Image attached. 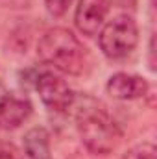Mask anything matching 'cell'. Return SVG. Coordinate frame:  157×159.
<instances>
[{"mask_svg":"<svg viewBox=\"0 0 157 159\" xmlns=\"http://www.w3.org/2000/svg\"><path fill=\"white\" fill-rule=\"evenodd\" d=\"M76 120L79 137L89 152L96 156H107L117 150L122 141V131L94 100L89 98V106L79 107Z\"/></svg>","mask_w":157,"mask_h":159,"instance_id":"1","label":"cell"},{"mask_svg":"<svg viewBox=\"0 0 157 159\" xmlns=\"http://www.w3.org/2000/svg\"><path fill=\"white\" fill-rule=\"evenodd\" d=\"M46 4V9L50 15L54 17H63L69 9V6L72 4V0H44Z\"/></svg>","mask_w":157,"mask_h":159,"instance_id":"10","label":"cell"},{"mask_svg":"<svg viewBox=\"0 0 157 159\" xmlns=\"http://www.w3.org/2000/svg\"><path fill=\"white\" fill-rule=\"evenodd\" d=\"M37 56L43 63L52 65L54 69L76 76L83 70L85 50L76 35L65 28L48 30L37 44Z\"/></svg>","mask_w":157,"mask_h":159,"instance_id":"2","label":"cell"},{"mask_svg":"<svg viewBox=\"0 0 157 159\" xmlns=\"http://www.w3.org/2000/svg\"><path fill=\"white\" fill-rule=\"evenodd\" d=\"M107 11H109L107 0H79L74 13V22L83 35H96L105 20Z\"/></svg>","mask_w":157,"mask_h":159,"instance_id":"5","label":"cell"},{"mask_svg":"<svg viewBox=\"0 0 157 159\" xmlns=\"http://www.w3.org/2000/svg\"><path fill=\"white\" fill-rule=\"evenodd\" d=\"M32 104L26 98H19L13 94H6L0 98V128L15 129L32 115Z\"/></svg>","mask_w":157,"mask_h":159,"instance_id":"7","label":"cell"},{"mask_svg":"<svg viewBox=\"0 0 157 159\" xmlns=\"http://www.w3.org/2000/svg\"><path fill=\"white\" fill-rule=\"evenodd\" d=\"M148 81L141 76L117 72L107 81V93L117 100H135L148 93Z\"/></svg>","mask_w":157,"mask_h":159,"instance_id":"6","label":"cell"},{"mask_svg":"<svg viewBox=\"0 0 157 159\" xmlns=\"http://www.w3.org/2000/svg\"><path fill=\"white\" fill-rule=\"evenodd\" d=\"M28 159H50V135L44 128H34L24 137Z\"/></svg>","mask_w":157,"mask_h":159,"instance_id":"8","label":"cell"},{"mask_svg":"<svg viewBox=\"0 0 157 159\" xmlns=\"http://www.w3.org/2000/svg\"><path fill=\"white\" fill-rule=\"evenodd\" d=\"M0 159H20V157L11 150H0Z\"/></svg>","mask_w":157,"mask_h":159,"instance_id":"11","label":"cell"},{"mask_svg":"<svg viewBox=\"0 0 157 159\" xmlns=\"http://www.w3.org/2000/svg\"><path fill=\"white\" fill-rule=\"evenodd\" d=\"M35 87H37V93H39L41 100L44 102V106H48L54 111H67L69 107H72L76 100L67 81L52 72H43L35 81Z\"/></svg>","mask_w":157,"mask_h":159,"instance_id":"4","label":"cell"},{"mask_svg":"<svg viewBox=\"0 0 157 159\" xmlns=\"http://www.w3.org/2000/svg\"><path fill=\"white\" fill-rule=\"evenodd\" d=\"M122 159H155V146L150 143H142L131 148Z\"/></svg>","mask_w":157,"mask_h":159,"instance_id":"9","label":"cell"},{"mask_svg":"<svg viewBox=\"0 0 157 159\" xmlns=\"http://www.w3.org/2000/svg\"><path fill=\"white\" fill-rule=\"evenodd\" d=\"M100 48L102 52L111 57L120 59L133 52V48L139 43V28L137 22L131 17H117L111 22L105 24V28L100 34Z\"/></svg>","mask_w":157,"mask_h":159,"instance_id":"3","label":"cell"}]
</instances>
